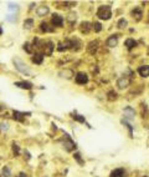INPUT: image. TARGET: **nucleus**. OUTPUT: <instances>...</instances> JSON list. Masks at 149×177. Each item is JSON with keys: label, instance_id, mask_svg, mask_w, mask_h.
<instances>
[{"label": "nucleus", "instance_id": "1", "mask_svg": "<svg viewBox=\"0 0 149 177\" xmlns=\"http://www.w3.org/2000/svg\"><path fill=\"white\" fill-rule=\"evenodd\" d=\"M97 16L102 20H108L112 16V11H111V6L108 5H102L98 7V11H97Z\"/></svg>", "mask_w": 149, "mask_h": 177}, {"label": "nucleus", "instance_id": "2", "mask_svg": "<svg viewBox=\"0 0 149 177\" xmlns=\"http://www.w3.org/2000/svg\"><path fill=\"white\" fill-rule=\"evenodd\" d=\"M14 64H15V67L20 71V73L22 74H26V75H29L30 74V70L26 67V65L24 62L21 61V60H19V59H14Z\"/></svg>", "mask_w": 149, "mask_h": 177}, {"label": "nucleus", "instance_id": "3", "mask_svg": "<svg viewBox=\"0 0 149 177\" xmlns=\"http://www.w3.org/2000/svg\"><path fill=\"white\" fill-rule=\"evenodd\" d=\"M76 82L78 85H85L88 82V76L85 73H78L76 75Z\"/></svg>", "mask_w": 149, "mask_h": 177}, {"label": "nucleus", "instance_id": "4", "mask_svg": "<svg viewBox=\"0 0 149 177\" xmlns=\"http://www.w3.org/2000/svg\"><path fill=\"white\" fill-rule=\"evenodd\" d=\"M52 25L54 26H62L63 25V18L58 14L52 15Z\"/></svg>", "mask_w": 149, "mask_h": 177}, {"label": "nucleus", "instance_id": "5", "mask_svg": "<svg viewBox=\"0 0 149 177\" xmlns=\"http://www.w3.org/2000/svg\"><path fill=\"white\" fill-rule=\"evenodd\" d=\"M117 44H118V35H111L107 39V46L114 47V46H117Z\"/></svg>", "mask_w": 149, "mask_h": 177}, {"label": "nucleus", "instance_id": "6", "mask_svg": "<svg viewBox=\"0 0 149 177\" xmlns=\"http://www.w3.org/2000/svg\"><path fill=\"white\" fill-rule=\"evenodd\" d=\"M123 115H124L126 119H134V116H136V112H134V110L132 107H126L124 110H123Z\"/></svg>", "mask_w": 149, "mask_h": 177}, {"label": "nucleus", "instance_id": "7", "mask_svg": "<svg viewBox=\"0 0 149 177\" xmlns=\"http://www.w3.org/2000/svg\"><path fill=\"white\" fill-rule=\"evenodd\" d=\"M15 86L20 89H25V90H30L32 87V84L29 81H19V82H15Z\"/></svg>", "mask_w": 149, "mask_h": 177}, {"label": "nucleus", "instance_id": "8", "mask_svg": "<svg viewBox=\"0 0 149 177\" xmlns=\"http://www.w3.org/2000/svg\"><path fill=\"white\" fill-rule=\"evenodd\" d=\"M128 85H129V79H127V77H121L117 81V86L119 89H126V87H128Z\"/></svg>", "mask_w": 149, "mask_h": 177}, {"label": "nucleus", "instance_id": "9", "mask_svg": "<svg viewBox=\"0 0 149 177\" xmlns=\"http://www.w3.org/2000/svg\"><path fill=\"white\" fill-rule=\"evenodd\" d=\"M63 147H65V150L66 151H72V150L76 147V145H74V142L72 141V140H70V138H67V140L63 142Z\"/></svg>", "mask_w": 149, "mask_h": 177}, {"label": "nucleus", "instance_id": "10", "mask_svg": "<svg viewBox=\"0 0 149 177\" xmlns=\"http://www.w3.org/2000/svg\"><path fill=\"white\" fill-rule=\"evenodd\" d=\"M138 73H139L140 76H143V77H148V76H149V66H147V65L140 66L139 69H138Z\"/></svg>", "mask_w": 149, "mask_h": 177}, {"label": "nucleus", "instance_id": "11", "mask_svg": "<svg viewBox=\"0 0 149 177\" xmlns=\"http://www.w3.org/2000/svg\"><path fill=\"white\" fill-rule=\"evenodd\" d=\"M54 44L51 43V41H47L46 44L44 45V49H45V54L46 55H51L52 54V50H54Z\"/></svg>", "mask_w": 149, "mask_h": 177}, {"label": "nucleus", "instance_id": "12", "mask_svg": "<svg viewBox=\"0 0 149 177\" xmlns=\"http://www.w3.org/2000/svg\"><path fill=\"white\" fill-rule=\"evenodd\" d=\"M42 61H44V54H35L32 56V62L37 64V65L42 64Z\"/></svg>", "mask_w": 149, "mask_h": 177}, {"label": "nucleus", "instance_id": "13", "mask_svg": "<svg viewBox=\"0 0 149 177\" xmlns=\"http://www.w3.org/2000/svg\"><path fill=\"white\" fill-rule=\"evenodd\" d=\"M36 13L39 16H45L46 14H48V7L47 6H39L36 10Z\"/></svg>", "mask_w": 149, "mask_h": 177}, {"label": "nucleus", "instance_id": "14", "mask_svg": "<svg viewBox=\"0 0 149 177\" xmlns=\"http://www.w3.org/2000/svg\"><path fill=\"white\" fill-rule=\"evenodd\" d=\"M80 30H81V33H86V34H87L89 30H91V24H89L88 21L82 22L81 26H80Z\"/></svg>", "mask_w": 149, "mask_h": 177}, {"label": "nucleus", "instance_id": "15", "mask_svg": "<svg viewBox=\"0 0 149 177\" xmlns=\"http://www.w3.org/2000/svg\"><path fill=\"white\" fill-rule=\"evenodd\" d=\"M13 117H14V120H16V121H22V120L25 119V114H24V112L14 111V114H13Z\"/></svg>", "mask_w": 149, "mask_h": 177}, {"label": "nucleus", "instance_id": "16", "mask_svg": "<svg viewBox=\"0 0 149 177\" xmlns=\"http://www.w3.org/2000/svg\"><path fill=\"white\" fill-rule=\"evenodd\" d=\"M122 176H124V170L123 168H117V170L112 171L111 174V177H122Z\"/></svg>", "mask_w": 149, "mask_h": 177}, {"label": "nucleus", "instance_id": "17", "mask_svg": "<svg viewBox=\"0 0 149 177\" xmlns=\"http://www.w3.org/2000/svg\"><path fill=\"white\" fill-rule=\"evenodd\" d=\"M132 15H133V18L136 16L137 20H140V18H142V15H143V13H142V10L139 9V7H136V9L132 11Z\"/></svg>", "mask_w": 149, "mask_h": 177}, {"label": "nucleus", "instance_id": "18", "mask_svg": "<svg viewBox=\"0 0 149 177\" xmlns=\"http://www.w3.org/2000/svg\"><path fill=\"white\" fill-rule=\"evenodd\" d=\"M126 46L128 49H133L134 46H137V41L134 39H127L126 40Z\"/></svg>", "mask_w": 149, "mask_h": 177}, {"label": "nucleus", "instance_id": "19", "mask_svg": "<svg viewBox=\"0 0 149 177\" xmlns=\"http://www.w3.org/2000/svg\"><path fill=\"white\" fill-rule=\"evenodd\" d=\"M40 26H41V30H42V31H45V33H51V31H54V28H50V26H48L46 22H42V24H41Z\"/></svg>", "mask_w": 149, "mask_h": 177}, {"label": "nucleus", "instance_id": "20", "mask_svg": "<svg viewBox=\"0 0 149 177\" xmlns=\"http://www.w3.org/2000/svg\"><path fill=\"white\" fill-rule=\"evenodd\" d=\"M32 25H34V20H32V19H28V20L24 21V28L25 29H31Z\"/></svg>", "mask_w": 149, "mask_h": 177}, {"label": "nucleus", "instance_id": "21", "mask_svg": "<svg viewBox=\"0 0 149 177\" xmlns=\"http://www.w3.org/2000/svg\"><path fill=\"white\" fill-rule=\"evenodd\" d=\"M1 175L3 177H10V170H9V167H4L3 170H1Z\"/></svg>", "mask_w": 149, "mask_h": 177}, {"label": "nucleus", "instance_id": "22", "mask_svg": "<svg viewBox=\"0 0 149 177\" xmlns=\"http://www.w3.org/2000/svg\"><path fill=\"white\" fill-rule=\"evenodd\" d=\"M127 25H128V22H127V20H124V19H121V20L118 21V28H121V29L126 28Z\"/></svg>", "mask_w": 149, "mask_h": 177}, {"label": "nucleus", "instance_id": "23", "mask_svg": "<svg viewBox=\"0 0 149 177\" xmlns=\"http://www.w3.org/2000/svg\"><path fill=\"white\" fill-rule=\"evenodd\" d=\"M93 29H95L96 31L98 33V31H101V30H102V25H101L99 22H95V24H93Z\"/></svg>", "mask_w": 149, "mask_h": 177}, {"label": "nucleus", "instance_id": "24", "mask_svg": "<svg viewBox=\"0 0 149 177\" xmlns=\"http://www.w3.org/2000/svg\"><path fill=\"white\" fill-rule=\"evenodd\" d=\"M13 151L15 155H19V153H20V149H19V146L16 144H13Z\"/></svg>", "mask_w": 149, "mask_h": 177}, {"label": "nucleus", "instance_id": "25", "mask_svg": "<svg viewBox=\"0 0 149 177\" xmlns=\"http://www.w3.org/2000/svg\"><path fill=\"white\" fill-rule=\"evenodd\" d=\"M73 119H74V120H77V121H80V122H85V117H82V116H80V115L73 116Z\"/></svg>", "mask_w": 149, "mask_h": 177}, {"label": "nucleus", "instance_id": "26", "mask_svg": "<svg viewBox=\"0 0 149 177\" xmlns=\"http://www.w3.org/2000/svg\"><path fill=\"white\" fill-rule=\"evenodd\" d=\"M123 123H124V125H126V126H127V127H128V129H129V136H130V137H132V131H133V129H132V126H130V125H129V123H127L126 121H123Z\"/></svg>", "mask_w": 149, "mask_h": 177}, {"label": "nucleus", "instance_id": "27", "mask_svg": "<svg viewBox=\"0 0 149 177\" xmlns=\"http://www.w3.org/2000/svg\"><path fill=\"white\" fill-rule=\"evenodd\" d=\"M115 100V99H117V94H115V92H113V91H111L109 92V100Z\"/></svg>", "mask_w": 149, "mask_h": 177}, {"label": "nucleus", "instance_id": "28", "mask_svg": "<svg viewBox=\"0 0 149 177\" xmlns=\"http://www.w3.org/2000/svg\"><path fill=\"white\" fill-rule=\"evenodd\" d=\"M24 50H26L28 52H31V49H30V44H24Z\"/></svg>", "mask_w": 149, "mask_h": 177}, {"label": "nucleus", "instance_id": "29", "mask_svg": "<svg viewBox=\"0 0 149 177\" xmlns=\"http://www.w3.org/2000/svg\"><path fill=\"white\" fill-rule=\"evenodd\" d=\"M0 130L1 131L7 130V123H0Z\"/></svg>", "mask_w": 149, "mask_h": 177}, {"label": "nucleus", "instance_id": "30", "mask_svg": "<svg viewBox=\"0 0 149 177\" xmlns=\"http://www.w3.org/2000/svg\"><path fill=\"white\" fill-rule=\"evenodd\" d=\"M80 156H81L80 153H76V155H74V159H76V160H77L80 163H82V160H81V157H80Z\"/></svg>", "mask_w": 149, "mask_h": 177}, {"label": "nucleus", "instance_id": "31", "mask_svg": "<svg viewBox=\"0 0 149 177\" xmlns=\"http://www.w3.org/2000/svg\"><path fill=\"white\" fill-rule=\"evenodd\" d=\"M70 20L72 21V20H76V14H70Z\"/></svg>", "mask_w": 149, "mask_h": 177}, {"label": "nucleus", "instance_id": "32", "mask_svg": "<svg viewBox=\"0 0 149 177\" xmlns=\"http://www.w3.org/2000/svg\"><path fill=\"white\" fill-rule=\"evenodd\" d=\"M9 7H10L11 10H14V9H16V7H17V5H13V4H10V6H9Z\"/></svg>", "mask_w": 149, "mask_h": 177}, {"label": "nucleus", "instance_id": "33", "mask_svg": "<svg viewBox=\"0 0 149 177\" xmlns=\"http://www.w3.org/2000/svg\"><path fill=\"white\" fill-rule=\"evenodd\" d=\"M19 177H28V176H26V174H24V172H21V174L19 175Z\"/></svg>", "mask_w": 149, "mask_h": 177}, {"label": "nucleus", "instance_id": "34", "mask_svg": "<svg viewBox=\"0 0 149 177\" xmlns=\"http://www.w3.org/2000/svg\"><path fill=\"white\" fill-rule=\"evenodd\" d=\"M1 34H3V29L0 28V35H1Z\"/></svg>", "mask_w": 149, "mask_h": 177}]
</instances>
